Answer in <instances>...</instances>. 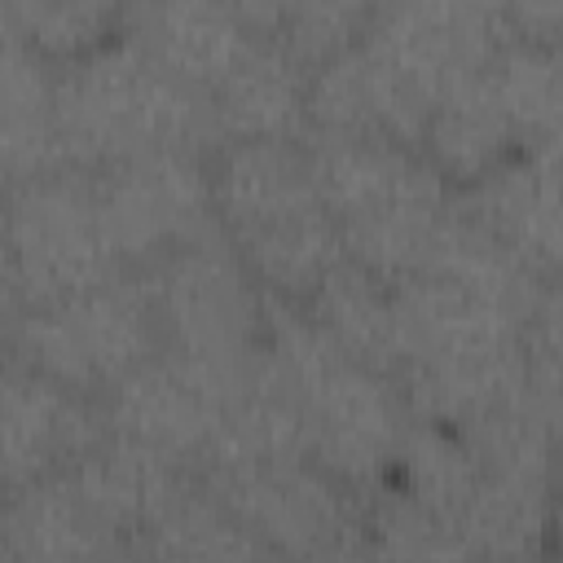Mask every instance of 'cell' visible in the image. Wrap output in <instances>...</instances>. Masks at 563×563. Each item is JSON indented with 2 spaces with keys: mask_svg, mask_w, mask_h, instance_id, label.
<instances>
[{
  "mask_svg": "<svg viewBox=\"0 0 563 563\" xmlns=\"http://www.w3.org/2000/svg\"><path fill=\"white\" fill-rule=\"evenodd\" d=\"M506 35V4H374L361 35L312 70L303 132H361L418 145L435 101Z\"/></svg>",
  "mask_w": 563,
  "mask_h": 563,
  "instance_id": "cell-1",
  "label": "cell"
},
{
  "mask_svg": "<svg viewBox=\"0 0 563 563\" xmlns=\"http://www.w3.org/2000/svg\"><path fill=\"white\" fill-rule=\"evenodd\" d=\"M264 347L295 405L308 462L365 497L413 422L396 378L347 356L299 303L273 295H264Z\"/></svg>",
  "mask_w": 563,
  "mask_h": 563,
  "instance_id": "cell-2",
  "label": "cell"
},
{
  "mask_svg": "<svg viewBox=\"0 0 563 563\" xmlns=\"http://www.w3.org/2000/svg\"><path fill=\"white\" fill-rule=\"evenodd\" d=\"M53 128L62 163L84 172L172 145L216 150L207 97L176 79L123 22L97 48L57 66Z\"/></svg>",
  "mask_w": 563,
  "mask_h": 563,
  "instance_id": "cell-3",
  "label": "cell"
},
{
  "mask_svg": "<svg viewBox=\"0 0 563 563\" xmlns=\"http://www.w3.org/2000/svg\"><path fill=\"white\" fill-rule=\"evenodd\" d=\"M211 216L264 295L303 303L343 260L303 141H224L211 150Z\"/></svg>",
  "mask_w": 563,
  "mask_h": 563,
  "instance_id": "cell-4",
  "label": "cell"
},
{
  "mask_svg": "<svg viewBox=\"0 0 563 563\" xmlns=\"http://www.w3.org/2000/svg\"><path fill=\"white\" fill-rule=\"evenodd\" d=\"M299 141L343 260L387 286L418 273L453 211V185L431 158L418 145L361 132H303Z\"/></svg>",
  "mask_w": 563,
  "mask_h": 563,
  "instance_id": "cell-5",
  "label": "cell"
},
{
  "mask_svg": "<svg viewBox=\"0 0 563 563\" xmlns=\"http://www.w3.org/2000/svg\"><path fill=\"white\" fill-rule=\"evenodd\" d=\"M563 136V53L506 35L427 114L418 150L457 189L506 154Z\"/></svg>",
  "mask_w": 563,
  "mask_h": 563,
  "instance_id": "cell-6",
  "label": "cell"
},
{
  "mask_svg": "<svg viewBox=\"0 0 563 563\" xmlns=\"http://www.w3.org/2000/svg\"><path fill=\"white\" fill-rule=\"evenodd\" d=\"M0 233L22 308H40L123 273L106 229L97 172L48 167L0 194Z\"/></svg>",
  "mask_w": 563,
  "mask_h": 563,
  "instance_id": "cell-7",
  "label": "cell"
},
{
  "mask_svg": "<svg viewBox=\"0 0 563 563\" xmlns=\"http://www.w3.org/2000/svg\"><path fill=\"white\" fill-rule=\"evenodd\" d=\"M158 343L220 374H242L264 343V290L211 224L145 273Z\"/></svg>",
  "mask_w": 563,
  "mask_h": 563,
  "instance_id": "cell-8",
  "label": "cell"
},
{
  "mask_svg": "<svg viewBox=\"0 0 563 563\" xmlns=\"http://www.w3.org/2000/svg\"><path fill=\"white\" fill-rule=\"evenodd\" d=\"M198 479L255 532L273 563H369L361 493L308 457L207 466Z\"/></svg>",
  "mask_w": 563,
  "mask_h": 563,
  "instance_id": "cell-9",
  "label": "cell"
},
{
  "mask_svg": "<svg viewBox=\"0 0 563 563\" xmlns=\"http://www.w3.org/2000/svg\"><path fill=\"white\" fill-rule=\"evenodd\" d=\"M158 347V321L141 273H119L79 295L22 308L4 343V352L92 400Z\"/></svg>",
  "mask_w": 563,
  "mask_h": 563,
  "instance_id": "cell-10",
  "label": "cell"
},
{
  "mask_svg": "<svg viewBox=\"0 0 563 563\" xmlns=\"http://www.w3.org/2000/svg\"><path fill=\"white\" fill-rule=\"evenodd\" d=\"M238 378L242 374H220V369H207L189 356L158 347L101 396L106 435L128 440L198 475L207 453L216 449Z\"/></svg>",
  "mask_w": 563,
  "mask_h": 563,
  "instance_id": "cell-11",
  "label": "cell"
},
{
  "mask_svg": "<svg viewBox=\"0 0 563 563\" xmlns=\"http://www.w3.org/2000/svg\"><path fill=\"white\" fill-rule=\"evenodd\" d=\"M97 194L123 273H145L154 260L216 224L211 150L202 145H172L110 163L97 172Z\"/></svg>",
  "mask_w": 563,
  "mask_h": 563,
  "instance_id": "cell-12",
  "label": "cell"
},
{
  "mask_svg": "<svg viewBox=\"0 0 563 563\" xmlns=\"http://www.w3.org/2000/svg\"><path fill=\"white\" fill-rule=\"evenodd\" d=\"M101 435V400L0 352V497L66 471Z\"/></svg>",
  "mask_w": 563,
  "mask_h": 563,
  "instance_id": "cell-13",
  "label": "cell"
},
{
  "mask_svg": "<svg viewBox=\"0 0 563 563\" xmlns=\"http://www.w3.org/2000/svg\"><path fill=\"white\" fill-rule=\"evenodd\" d=\"M453 211L515 255L528 273L559 282L563 211H559V141L523 145L453 189Z\"/></svg>",
  "mask_w": 563,
  "mask_h": 563,
  "instance_id": "cell-14",
  "label": "cell"
},
{
  "mask_svg": "<svg viewBox=\"0 0 563 563\" xmlns=\"http://www.w3.org/2000/svg\"><path fill=\"white\" fill-rule=\"evenodd\" d=\"M255 18V35L242 57L224 70V79L207 92L216 145L224 141H299L308 128V79L312 70L295 62L277 35L260 22V9L246 4Z\"/></svg>",
  "mask_w": 563,
  "mask_h": 563,
  "instance_id": "cell-15",
  "label": "cell"
},
{
  "mask_svg": "<svg viewBox=\"0 0 563 563\" xmlns=\"http://www.w3.org/2000/svg\"><path fill=\"white\" fill-rule=\"evenodd\" d=\"M75 484L70 466L0 497V554L9 563H92L123 545Z\"/></svg>",
  "mask_w": 563,
  "mask_h": 563,
  "instance_id": "cell-16",
  "label": "cell"
},
{
  "mask_svg": "<svg viewBox=\"0 0 563 563\" xmlns=\"http://www.w3.org/2000/svg\"><path fill=\"white\" fill-rule=\"evenodd\" d=\"M123 26L194 92H211L224 70L242 57L255 35V18L246 4L194 0V4H128Z\"/></svg>",
  "mask_w": 563,
  "mask_h": 563,
  "instance_id": "cell-17",
  "label": "cell"
},
{
  "mask_svg": "<svg viewBox=\"0 0 563 563\" xmlns=\"http://www.w3.org/2000/svg\"><path fill=\"white\" fill-rule=\"evenodd\" d=\"M57 66L35 53L0 4V176L26 180L62 163L53 128Z\"/></svg>",
  "mask_w": 563,
  "mask_h": 563,
  "instance_id": "cell-18",
  "label": "cell"
},
{
  "mask_svg": "<svg viewBox=\"0 0 563 563\" xmlns=\"http://www.w3.org/2000/svg\"><path fill=\"white\" fill-rule=\"evenodd\" d=\"M141 563H273L255 532L189 475L132 537Z\"/></svg>",
  "mask_w": 563,
  "mask_h": 563,
  "instance_id": "cell-19",
  "label": "cell"
},
{
  "mask_svg": "<svg viewBox=\"0 0 563 563\" xmlns=\"http://www.w3.org/2000/svg\"><path fill=\"white\" fill-rule=\"evenodd\" d=\"M299 308L347 356H356L383 374H396V321H391V286L387 282L339 260Z\"/></svg>",
  "mask_w": 563,
  "mask_h": 563,
  "instance_id": "cell-20",
  "label": "cell"
},
{
  "mask_svg": "<svg viewBox=\"0 0 563 563\" xmlns=\"http://www.w3.org/2000/svg\"><path fill=\"white\" fill-rule=\"evenodd\" d=\"M369 563H479L471 537L396 479H378L361 497Z\"/></svg>",
  "mask_w": 563,
  "mask_h": 563,
  "instance_id": "cell-21",
  "label": "cell"
},
{
  "mask_svg": "<svg viewBox=\"0 0 563 563\" xmlns=\"http://www.w3.org/2000/svg\"><path fill=\"white\" fill-rule=\"evenodd\" d=\"M128 4H84V0H35V4H4L9 22L22 31V40L44 53L53 66L97 48L110 31H119Z\"/></svg>",
  "mask_w": 563,
  "mask_h": 563,
  "instance_id": "cell-22",
  "label": "cell"
},
{
  "mask_svg": "<svg viewBox=\"0 0 563 563\" xmlns=\"http://www.w3.org/2000/svg\"><path fill=\"white\" fill-rule=\"evenodd\" d=\"M260 22L277 35V44L303 62L308 70H317L321 62H330L334 53H343L374 4H325V0H299V4H255Z\"/></svg>",
  "mask_w": 563,
  "mask_h": 563,
  "instance_id": "cell-23",
  "label": "cell"
},
{
  "mask_svg": "<svg viewBox=\"0 0 563 563\" xmlns=\"http://www.w3.org/2000/svg\"><path fill=\"white\" fill-rule=\"evenodd\" d=\"M22 317V299H18V282H13V268H9V251H4V233H0V352L13 334Z\"/></svg>",
  "mask_w": 563,
  "mask_h": 563,
  "instance_id": "cell-24",
  "label": "cell"
},
{
  "mask_svg": "<svg viewBox=\"0 0 563 563\" xmlns=\"http://www.w3.org/2000/svg\"><path fill=\"white\" fill-rule=\"evenodd\" d=\"M92 563H141V554H136V541H123V545H114L110 554H101Z\"/></svg>",
  "mask_w": 563,
  "mask_h": 563,
  "instance_id": "cell-25",
  "label": "cell"
},
{
  "mask_svg": "<svg viewBox=\"0 0 563 563\" xmlns=\"http://www.w3.org/2000/svg\"><path fill=\"white\" fill-rule=\"evenodd\" d=\"M523 563H554V559H523Z\"/></svg>",
  "mask_w": 563,
  "mask_h": 563,
  "instance_id": "cell-26",
  "label": "cell"
},
{
  "mask_svg": "<svg viewBox=\"0 0 563 563\" xmlns=\"http://www.w3.org/2000/svg\"><path fill=\"white\" fill-rule=\"evenodd\" d=\"M4 189H9V185H4V176H0V194H4Z\"/></svg>",
  "mask_w": 563,
  "mask_h": 563,
  "instance_id": "cell-27",
  "label": "cell"
},
{
  "mask_svg": "<svg viewBox=\"0 0 563 563\" xmlns=\"http://www.w3.org/2000/svg\"><path fill=\"white\" fill-rule=\"evenodd\" d=\"M0 563H9V559H4V554H0Z\"/></svg>",
  "mask_w": 563,
  "mask_h": 563,
  "instance_id": "cell-28",
  "label": "cell"
}]
</instances>
